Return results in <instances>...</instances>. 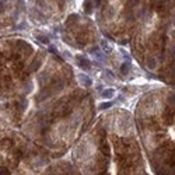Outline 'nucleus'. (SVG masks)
Instances as JSON below:
<instances>
[{"instance_id":"f257e3e1","label":"nucleus","mask_w":175,"mask_h":175,"mask_svg":"<svg viewBox=\"0 0 175 175\" xmlns=\"http://www.w3.org/2000/svg\"><path fill=\"white\" fill-rule=\"evenodd\" d=\"M73 163L81 175H154L129 133L111 140L104 128L94 142L90 139L76 147Z\"/></svg>"},{"instance_id":"f03ea898","label":"nucleus","mask_w":175,"mask_h":175,"mask_svg":"<svg viewBox=\"0 0 175 175\" xmlns=\"http://www.w3.org/2000/svg\"><path fill=\"white\" fill-rule=\"evenodd\" d=\"M51 157L29 144L10 139L1 143V175H42L51 167Z\"/></svg>"},{"instance_id":"7ed1b4c3","label":"nucleus","mask_w":175,"mask_h":175,"mask_svg":"<svg viewBox=\"0 0 175 175\" xmlns=\"http://www.w3.org/2000/svg\"><path fill=\"white\" fill-rule=\"evenodd\" d=\"M77 59H79V62H80V63H79L80 67H83V69H88V67H90V65H88L90 62H88L87 59H84V57H81V56H79Z\"/></svg>"},{"instance_id":"20e7f679","label":"nucleus","mask_w":175,"mask_h":175,"mask_svg":"<svg viewBox=\"0 0 175 175\" xmlns=\"http://www.w3.org/2000/svg\"><path fill=\"white\" fill-rule=\"evenodd\" d=\"M80 81H81L83 85H85V87H90V85L92 84V81L85 76V74H81V76H80Z\"/></svg>"},{"instance_id":"39448f33","label":"nucleus","mask_w":175,"mask_h":175,"mask_svg":"<svg viewBox=\"0 0 175 175\" xmlns=\"http://www.w3.org/2000/svg\"><path fill=\"white\" fill-rule=\"evenodd\" d=\"M129 69H130V65L129 63H125V65L122 66V74H128V72H129Z\"/></svg>"},{"instance_id":"423d86ee","label":"nucleus","mask_w":175,"mask_h":175,"mask_svg":"<svg viewBox=\"0 0 175 175\" xmlns=\"http://www.w3.org/2000/svg\"><path fill=\"white\" fill-rule=\"evenodd\" d=\"M115 92H113V90H105V91L102 92V97H105V98H109L111 95H113Z\"/></svg>"},{"instance_id":"0eeeda50","label":"nucleus","mask_w":175,"mask_h":175,"mask_svg":"<svg viewBox=\"0 0 175 175\" xmlns=\"http://www.w3.org/2000/svg\"><path fill=\"white\" fill-rule=\"evenodd\" d=\"M90 3H91V0H85V3H84V7H85V13H91V7H90Z\"/></svg>"},{"instance_id":"6e6552de","label":"nucleus","mask_w":175,"mask_h":175,"mask_svg":"<svg viewBox=\"0 0 175 175\" xmlns=\"http://www.w3.org/2000/svg\"><path fill=\"white\" fill-rule=\"evenodd\" d=\"M111 105H112L111 102H105V104H101V105H100V108H101V109H107V108H109Z\"/></svg>"}]
</instances>
